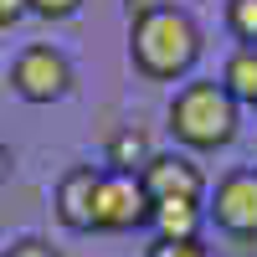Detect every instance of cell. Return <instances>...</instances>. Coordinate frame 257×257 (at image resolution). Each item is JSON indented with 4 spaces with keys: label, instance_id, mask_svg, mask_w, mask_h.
Returning a JSON list of instances; mask_svg holds the SVG:
<instances>
[{
    "label": "cell",
    "instance_id": "cell-1",
    "mask_svg": "<svg viewBox=\"0 0 257 257\" xmlns=\"http://www.w3.org/2000/svg\"><path fill=\"white\" fill-rule=\"evenodd\" d=\"M128 57L149 82H175L201 57V26L180 6H155L144 21L128 26Z\"/></svg>",
    "mask_w": 257,
    "mask_h": 257
},
{
    "label": "cell",
    "instance_id": "cell-2",
    "mask_svg": "<svg viewBox=\"0 0 257 257\" xmlns=\"http://www.w3.org/2000/svg\"><path fill=\"white\" fill-rule=\"evenodd\" d=\"M242 128V103L231 98L216 77H196L180 82L175 98H170V134L175 144L196 149V155H211V149H226Z\"/></svg>",
    "mask_w": 257,
    "mask_h": 257
},
{
    "label": "cell",
    "instance_id": "cell-3",
    "mask_svg": "<svg viewBox=\"0 0 257 257\" xmlns=\"http://www.w3.org/2000/svg\"><path fill=\"white\" fill-rule=\"evenodd\" d=\"M149 190L139 175L128 170H103L98 175V190H93V231H134V226H149Z\"/></svg>",
    "mask_w": 257,
    "mask_h": 257
},
{
    "label": "cell",
    "instance_id": "cell-4",
    "mask_svg": "<svg viewBox=\"0 0 257 257\" xmlns=\"http://www.w3.org/2000/svg\"><path fill=\"white\" fill-rule=\"evenodd\" d=\"M11 88L26 103H57L72 93V62L57 47H26L11 67Z\"/></svg>",
    "mask_w": 257,
    "mask_h": 257
},
{
    "label": "cell",
    "instance_id": "cell-5",
    "mask_svg": "<svg viewBox=\"0 0 257 257\" xmlns=\"http://www.w3.org/2000/svg\"><path fill=\"white\" fill-rule=\"evenodd\" d=\"M206 216L216 221L226 237H257V170L252 165L226 170V175L216 180Z\"/></svg>",
    "mask_w": 257,
    "mask_h": 257
},
{
    "label": "cell",
    "instance_id": "cell-6",
    "mask_svg": "<svg viewBox=\"0 0 257 257\" xmlns=\"http://www.w3.org/2000/svg\"><path fill=\"white\" fill-rule=\"evenodd\" d=\"M139 180L149 190V201H206V175L190 155H149V165L139 170Z\"/></svg>",
    "mask_w": 257,
    "mask_h": 257
},
{
    "label": "cell",
    "instance_id": "cell-7",
    "mask_svg": "<svg viewBox=\"0 0 257 257\" xmlns=\"http://www.w3.org/2000/svg\"><path fill=\"white\" fill-rule=\"evenodd\" d=\"M98 175L103 170H93V165H72L67 175L57 180V216H62V226L67 231H93V190H98Z\"/></svg>",
    "mask_w": 257,
    "mask_h": 257
},
{
    "label": "cell",
    "instance_id": "cell-8",
    "mask_svg": "<svg viewBox=\"0 0 257 257\" xmlns=\"http://www.w3.org/2000/svg\"><path fill=\"white\" fill-rule=\"evenodd\" d=\"M149 226H155L160 242H201L206 211H201V201H155Z\"/></svg>",
    "mask_w": 257,
    "mask_h": 257
},
{
    "label": "cell",
    "instance_id": "cell-9",
    "mask_svg": "<svg viewBox=\"0 0 257 257\" xmlns=\"http://www.w3.org/2000/svg\"><path fill=\"white\" fill-rule=\"evenodd\" d=\"M221 88L237 98V103H252L257 108V47H237L221 67Z\"/></svg>",
    "mask_w": 257,
    "mask_h": 257
},
{
    "label": "cell",
    "instance_id": "cell-10",
    "mask_svg": "<svg viewBox=\"0 0 257 257\" xmlns=\"http://www.w3.org/2000/svg\"><path fill=\"white\" fill-rule=\"evenodd\" d=\"M149 139H144V128H118V134L108 139V170H128V175H139V170L149 165Z\"/></svg>",
    "mask_w": 257,
    "mask_h": 257
},
{
    "label": "cell",
    "instance_id": "cell-11",
    "mask_svg": "<svg viewBox=\"0 0 257 257\" xmlns=\"http://www.w3.org/2000/svg\"><path fill=\"white\" fill-rule=\"evenodd\" d=\"M226 31L242 47H257V0H226Z\"/></svg>",
    "mask_w": 257,
    "mask_h": 257
},
{
    "label": "cell",
    "instance_id": "cell-12",
    "mask_svg": "<svg viewBox=\"0 0 257 257\" xmlns=\"http://www.w3.org/2000/svg\"><path fill=\"white\" fill-rule=\"evenodd\" d=\"M0 257H57V247L47 237H16L11 247H0Z\"/></svg>",
    "mask_w": 257,
    "mask_h": 257
},
{
    "label": "cell",
    "instance_id": "cell-13",
    "mask_svg": "<svg viewBox=\"0 0 257 257\" xmlns=\"http://www.w3.org/2000/svg\"><path fill=\"white\" fill-rule=\"evenodd\" d=\"M31 11H36L41 21H67V16L82 11V0H31Z\"/></svg>",
    "mask_w": 257,
    "mask_h": 257
},
{
    "label": "cell",
    "instance_id": "cell-14",
    "mask_svg": "<svg viewBox=\"0 0 257 257\" xmlns=\"http://www.w3.org/2000/svg\"><path fill=\"white\" fill-rule=\"evenodd\" d=\"M149 257H211V252H206L201 242H160V237H155Z\"/></svg>",
    "mask_w": 257,
    "mask_h": 257
},
{
    "label": "cell",
    "instance_id": "cell-15",
    "mask_svg": "<svg viewBox=\"0 0 257 257\" xmlns=\"http://www.w3.org/2000/svg\"><path fill=\"white\" fill-rule=\"evenodd\" d=\"M21 16H31V0H0V26H16Z\"/></svg>",
    "mask_w": 257,
    "mask_h": 257
},
{
    "label": "cell",
    "instance_id": "cell-16",
    "mask_svg": "<svg viewBox=\"0 0 257 257\" xmlns=\"http://www.w3.org/2000/svg\"><path fill=\"white\" fill-rule=\"evenodd\" d=\"M11 170H16V160H11V144H0V185L11 180Z\"/></svg>",
    "mask_w": 257,
    "mask_h": 257
}]
</instances>
